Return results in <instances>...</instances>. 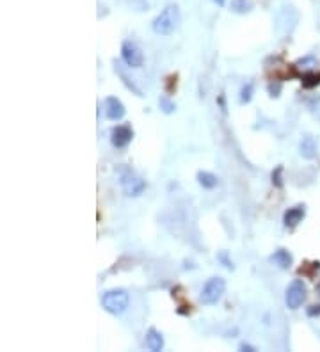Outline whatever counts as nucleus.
<instances>
[{"label": "nucleus", "mask_w": 320, "mask_h": 352, "mask_svg": "<svg viewBox=\"0 0 320 352\" xmlns=\"http://www.w3.org/2000/svg\"><path fill=\"white\" fill-rule=\"evenodd\" d=\"M240 351H247V352H255L256 349L253 347V345H249V344H240Z\"/></svg>", "instance_id": "obj_23"}, {"label": "nucleus", "mask_w": 320, "mask_h": 352, "mask_svg": "<svg viewBox=\"0 0 320 352\" xmlns=\"http://www.w3.org/2000/svg\"><path fill=\"white\" fill-rule=\"evenodd\" d=\"M281 173H283V167L278 166L276 167V171L272 173V183H274L276 187H283V180H281Z\"/></svg>", "instance_id": "obj_19"}, {"label": "nucleus", "mask_w": 320, "mask_h": 352, "mask_svg": "<svg viewBox=\"0 0 320 352\" xmlns=\"http://www.w3.org/2000/svg\"><path fill=\"white\" fill-rule=\"evenodd\" d=\"M267 89H269V94H271L272 98H274V96H280V93H281V84H280V82H276V84L272 82V84H269Z\"/></svg>", "instance_id": "obj_21"}, {"label": "nucleus", "mask_w": 320, "mask_h": 352, "mask_svg": "<svg viewBox=\"0 0 320 352\" xmlns=\"http://www.w3.org/2000/svg\"><path fill=\"white\" fill-rule=\"evenodd\" d=\"M130 304L128 292L123 288H114V290L105 292L101 296V308L110 315H121L126 312V308Z\"/></svg>", "instance_id": "obj_1"}, {"label": "nucleus", "mask_w": 320, "mask_h": 352, "mask_svg": "<svg viewBox=\"0 0 320 352\" xmlns=\"http://www.w3.org/2000/svg\"><path fill=\"white\" fill-rule=\"evenodd\" d=\"M317 292H319V294H320V283L317 285Z\"/></svg>", "instance_id": "obj_25"}, {"label": "nucleus", "mask_w": 320, "mask_h": 352, "mask_svg": "<svg viewBox=\"0 0 320 352\" xmlns=\"http://www.w3.org/2000/svg\"><path fill=\"white\" fill-rule=\"evenodd\" d=\"M116 71H118V73H119V75H121L123 82H125V85H126V87H128V89H130V91H134V93H135V94H137V96H142L141 89H139V87H135V84H134V82L130 80V78H128V77H126L125 73H123V69H121V68H119V64H118V62H116Z\"/></svg>", "instance_id": "obj_16"}, {"label": "nucleus", "mask_w": 320, "mask_h": 352, "mask_svg": "<svg viewBox=\"0 0 320 352\" xmlns=\"http://www.w3.org/2000/svg\"><path fill=\"white\" fill-rule=\"evenodd\" d=\"M214 2H215V4H217V5H221V7H223V5H224V0H214Z\"/></svg>", "instance_id": "obj_24"}, {"label": "nucleus", "mask_w": 320, "mask_h": 352, "mask_svg": "<svg viewBox=\"0 0 320 352\" xmlns=\"http://www.w3.org/2000/svg\"><path fill=\"white\" fill-rule=\"evenodd\" d=\"M158 105H160V110H162L164 114H171L174 109H176V105H174L173 101H171L167 96H162V98H160V100H158Z\"/></svg>", "instance_id": "obj_18"}, {"label": "nucleus", "mask_w": 320, "mask_h": 352, "mask_svg": "<svg viewBox=\"0 0 320 352\" xmlns=\"http://www.w3.org/2000/svg\"><path fill=\"white\" fill-rule=\"evenodd\" d=\"M251 98H253V84L247 82V84H244L242 89H240V101H242V103H249Z\"/></svg>", "instance_id": "obj_17"}, {"label": "nucleus", "mask_w": 320, "mask_h": 352, "mask_svg": "<svg viewBox=\"0 0 320 352\" xmlns=\"http://www.w3.org/2000/svg\"><path fill=\"white\" fill-rule=\"evenodd\" d=\"M304 215H306V207L304 205H297V207H292L288 208L287 212H285L283 215V223L287 228H296L297 224L301 223L304 219Z\"/></svg>", "instance_id": "obj_9"}, {"label": "nucleus", "mask_w": 320, "mask_h": 352, "mask_svg": "<svg viewBox=\"0 0 320 352\" xmlns=\"http://www.w3.org/2000/svg\"><path fill=\"white\" fill-rule=\"evenodd\" d=\"M198 182H199V185H201L203 189H215L217 183H219V180H217V176H215L214 173H208V171H199L198 173Z\"/></svg>", "instance_id": "obj_13"}, {"label": "nucleus", "mask_w": 320, "mask_h": 352, "mask_svg": "<svg viewBox=\"0 0 320 352\" xmlns=\"http://www.w3.org/2000/svg\"><path fill=\"white\" fill-rule=\"evenodd\" d=\"M121 57L130 68H141L144 64V55H142L141 48L132 41H125L121 45Z\"/></svg>", "instance_id": "obj_6"}, {"label": "nucleus", "mask_w": 320, "mask_h": 352, "mask_svg": "<svg viewBox=\"0 0 320 352\" xmlns=\"http://www.w3.org/2000/svg\"><path fill=\"white\" fill-rule=\"evenodd\" d=\"M299 150H301V155H303L304 158H308V160L315 157L317 155V144H315V141H313V137L304 135L303 141H301Z\"/></svg>", "instance_id": "obj_12"}, {"label": "nucleus", "mask_w": 320, "mask_h": 352, "mask_svg": "<svg viewBox=\"0 0 320 352\" xmlns=\"http://www.w3.org/2000/svg\"><path fill=\"white\" fill-rule=\"evenodd\" d=\"M226 292V281L223 278H210V280L205 283L201 290V296H199V301H201L205 306H214L221 301L223 294Z\"/></svg>", "instance_id": "obj_3"}, {"label": "nucleus", "mask_w": 320, "mask_h": 352, "mask_svg": "<svg viewBox=\"0 0 320 352\" xmlns=\"http://www.w3.org/2000/svg\"><path fill=\"white\" fill-rule=\"evenodd\" d=\"M308 297V288L304 285L303 280H294L292 283L288 285L287 294H285V303L290 310H297V308L303 306V303Z\"/></svg>", "instance_id": "obj_4"}, {"label": "nucleus", "mask_w": 320, "mask_h": 352, "mask_svg": "<svg viewBox=\"0 0 320 352\" xmlns=\"http://www.w3.org/2000/svg\"><path fill=\"white\" fill-rule=\"evenodd\" d=\"M303 87H306V89H313V87H317V85L320 84V73H315V71H308L303 75Z\"/></svg>", "instance_id": "obj_14"}, {"label": "nucleus", "mask_w": 320, "mask_h": 352, "mask_svg": "<svg viewBox=\"0 0 320 352\" xmlns=\"http://www.w3.org/2000/svg\"><path fill=\"white\" fill-rule=\"evenodd\" d=\"M217 260H219V262L223 263V265H224L226 269L233 271V262H231V260L228 258V253H226V251H221L219 255H217Z\"/></svg>", "instance_id": "obj_20"}, {"label": "nucleus", "mask_w": 320, "mask_h": 352, "mask_svg": "<svg viewBox=\"0 0 320 352\" xmlns=\"http://www.w3.org/2000/svg\"><path fill=\"white\" fill-rule=\"evenodd\" d=\"M253 7V0H233V4H231V9L235 12H249Z\"/></svg>", "instance_id": "obj_15"}, {"label": "nucleus", "mask_w": 320, "mask_h": 352, "mask_svg": "<svg viewBox=\"0 0 320 352\" xmlns=\"http://www.w3.org/2000/svg\"><path fill=\"white\" fill-rule=\"evenodd\" d=\"M271 263L272 265H276V267H280V269H283V271H287V269L292 267L294 256L290 255L287 249H278V251L271 256Z\"/></svg>", "instance_id": "obj_10"}, {"label": "nucleus", "mask_w": 320, "mask_h": 352, "mask_svg": "<svg viewBox=\"0 0 320 352\" xmlns=\"http://www.w3.org/2000/svg\"><path fill=\"white\" fill-rule=\"evenodd\" d=\"M308 315H310V317L320 315V306H312V308L308 310Z\"/></svg>", "instance_id": "obj_22"}, {"label": "nucleus", "mask_w": 320, "mask_h": 352, "mask_svg": "<svg viewBox=\"0 0 320 352\" xmlns=\"http://www.w3.org/2000/svg\"><path fill=\"white\" fill-rule=\"evenodd\" d=\"M125 105L116 96H109L105 100V116L110 121H119L125 116Z\"/></svg>", "instance_id": "obj_8"}, {"label": "nucleus", "mask_w": 320, "mask_h": 352, "mask_svg": "<svg viewBox=\"0 0 320 352\" xmlns=\"http://www.w3.org/2000/svg\"><path fill=\"white\" fill-rule=\"evenodd\" d=\"M146 347L153 352H158L164 349V336L162 333H158L155 328H150L146 333Z\"/></svg>", "instance_id": "obj_11"}, {"label": "nucleus", "mask_w": 320, "mask_h": 352, "mask_svg": "<svg viewBox=\"0 0 320 352\" xmlns=\"http://www.w3.org/2000/svg\"><path fill=\"white\" fill-rule=\"evenodd\" d=\"M180 27V11L176 5H167L153 20V30L162 36H169Z\"/></svg>", "instance_id": "obj_2"}, {"label": "nucleus", "mask_w": 320, "mask_h": 352, "mask_svg": "<svg viewBox=\"0 0 320 352\" xmlns=\"http://www.w3.org/2000/svg\"><path fill=\"white\" fill-rule=\"evenodd\" d=\"M134 139V132L132 128L126 125H119V126H114L112 128V134H110V141L116 148H126V146L132 142Z\"/></svg>", "instance_id": "obj_7"}, {"label": "nucleus", "mask_w": 320, "mask_h": 352, "mask_svg": "<svg viewBox=\"0 0 320 352\" xmlns=\"http://www.w3.org/2000/svg\"><path fill=\"white\" fill-rule=\"evenodd\" d=\"M121 189L128 198H137L146 189V182L139 178L137 174H134L132 171H125L121 176Z\"/></svg>", "instance_id": "obj_5"}]
</instances>
